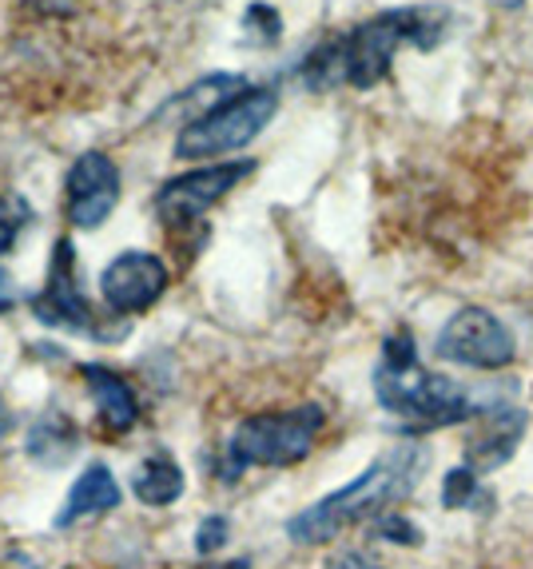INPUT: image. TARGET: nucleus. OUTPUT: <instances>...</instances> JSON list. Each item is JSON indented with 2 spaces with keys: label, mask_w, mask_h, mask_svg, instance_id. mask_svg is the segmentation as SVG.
Instances as JSON below:
<instances>
[{
  "label": "nucleus",
  "mask_w": 533,
  "mask_h": 569,
  "mask_svg": "<svg viewBox=\"0 0 533 569\" xmlns=\"http://www.w3.org/2000/svg\"><path fill=\"white\" fill-rule=\"evenodd\" d=\"M228 533H231V522L223 518V513H211V518H203L200 530H195V553H203V558L220 553L223 546H228Z\"/></svg>",
  "instance_id": "20"
},
{
  "label": "nucleus",
  "mask_w": 533,
  "mask_h": 569,
  "mask_svg": "<svg viewBox=\"0 0 533 569\" xmlns=\"http://www.w3.org/2000/svg\"><path fill=\"white\" fill-rule=\"evenodd\" d=\"M32 223V208L24 196H0V256H9L12 243L20 239V231Z\"/></svg>",
  "instance_id": "18"
},
{
  "label": "nucleus",
  "mask_w": 533,
  "mask_h": 569,
  "mask_svg": "<svg viewBox=\"0 0 533 569\" xmlns=\"http://www.w3.org/2000/svg\"><path fill=\"white\" fill-rule=\"evenodd\" d=\"M12 303H17V283H12V276L0 267V315L12 311Z\"/></svg>",
  "instance_id": "23"
},
{
  "label": "nucleus",
  "mask_w": 533,
  "mask_h": 569,
  "mask_svg": "<svg viewBox=\"0 0 533 569\" xmlns=\"http://www.w3.org/2000/svg\"><path fill=\"white\" fill-rule=\"evenodd\" d=\"M80 447V430L64 410H44L37 418V427L29 430V458L44 466H60L64 458H72Z\"/></svg>",
  "instance_id": "14"
},
{
  "label": "nucleus",
  "mask_w": 533,
  "mask_h": 569,
  "mask_svg": "<svg viewBox=\"0 0 533 569\" xmlns=\"http://www.w3.org/2000/svg\"><path fill=\"white\" fill-rule=\"evenodd\" d=\"M12 427H17V415H12V410L4 407V402H0V438L12 435Z\"/></svg>",
  "instance_id": "25"
},
{
  "label": "nucleus",
  "mask_w": 533,
  "mask_h": 569,
  "mask_svg": "<svg viewBox=\"0 0 533 569\" xmlns=\"http://www.w3.org/2000/svg\"><path fill=\"white\" fill-rule=\"evenodd\" d=\"M88 390H92V402L100 410V422H104L112 435H124L140 422V402H135V390L128 387L124 375L108 370L104 362H84L80 367Z\"/></svg>",
  "instance_id": "12"
},
{
  "label": "nucleus",
  "mask_w": 533,
  "mask_h": 569,
  "mask_svg": "<svg viewBox=\"0 0 533 569\" xmlns=\"http://www.w3.org/2000/svg\"><path fill=\"white\" fill-rule=\"evenodd\" d=\"M251 171H255V160L211 163V168L183 171V176H175V180H168L160 191H155L152 208L168 231L195 228V223H200L228 191H235L239 183L248 180Z\"/></svg>",
  "instance_id": "6"
},
{
  "label": "nucleus",
  "mask_w": 533,
  "mask_h": 569,
  "mask_svg": "<svg viewBox=\"0 0 533 569\" xmlns=\"http://www.w3.org/2000/svg\"><path fill=\"white\" fill-rule=\"evenodd\" d=\"M132 490L143 506H172L183 493V470L172 455L155 450L152 458H143L140 470L132 478Z\"/></svg>",
  "instance_id": "15"
},
{
  "label": "nucleus",
  "mask_w": 533,
  "mask_h": 569,
  "mask_svg": "<svg viewBox=\"0 0 533 569\" xmlns=\"http://www.w3.org/2000/svg\"><path fill=\"white\" fill-rule=\"evenodd\" d=\"M442 502H446L450 510H466V506H474V502H486V493L477 490V475L470 466L450 470L446 486H442Z\"/></svg>",
  "instance_id": "19"
},
{
  "label": "nucleus",
  "mask_w": 533,
  "mask_h": 569,
  "mask_svg": "<svg viewBox=\"0 0 533 569\" xmlns=\"http://www.w3.org/2000/svg\"><path fill=\"white\" fill-rule=\"evenodd\" d=\"M490 4H497V9H510V12H514V9H522L525 0H490Z\"/></svg>",
  "instance_id": "26"
},
{
  "label": "nucleus",
  "mask_w": 533,
  "mask_h": 569,
  "mask_svg": "<svg viewBox=\"0 0 533 569\" xmlns=\"http://www.w3.org/2000/svg\"><path fill=\"white\" fill-rule=\"evenodd\" d=\"M120 203V168L112 156L84 152L68 168V219L72 228H100Z\"/></svg>",
  "instance_id": "9"
},
{
  "label": "nucleus",
  "mask_w": 533,
  "mask_h": 569,
  "mask_svg": "<svg viewBox=\"0 0 533 569\" xmlns=\"http://www.w3.org/2000/svg\"><path fill=\"white\" fill-rule=\"evenodd\" d=\"M525 410L517 407H490L482 410V422H477V430L470 435L466 442V466L474 470V475H490V470H497L502 462H510V455L517 450V442H522L525 435Z\"/></svg>",
  "instance_id": "11"
},
{
  "label": "nucleus",
  "mask_w": 533,
  "mask_h": 569,
  "mask_svg": "<svg viewBox=\"0 0 533 569\" xmlns=\"http://www.w3.org/2000/svg\"><path fill=\"white\" fill-rule=\"evenodd\" d=\"M323 427H326V415H323V407H314V402L243 418L220 455V478L223 482H235L251 466L303 462Z\"/></svg>",
  "instance_id": "4"
},
{
  "label": "nucleus",
  "mask_w": 533,
  "mask_h": 569,
  "mask_svg": "<svg viewBox=\"0 0 533 569\" xmlns=\"http://www.w3.org/2000/svg\"><path fill=\"white\" fill-rule=\"evenodd\" d=\"M100 291L115 315H140L168 291V267L152 251H124L104 267Z\"/></svg>",
  "instance_id": "10"
},
{
  "label": "nucleus",
  "mask_w": 533,
  "mask_h": 569,
  "mask_svg": "<svg viewBox=\"0 0 533 569\" xmlns=\"http://www.w3.org/2000/svg\"><path fill=\"white\" fill-rule=\"evenodd\" d=\"M299 80H303L311 92H331V88L343 84V57H339V37L323 40L311 57L299 64Z\"/></svg>",
  "instance_id": "16"
},
{
  "label": "nucleus",
  "mask_w": 533,
  "mask_h": 569,
  "mask_svg": "<svg viewBox=\"0 0 533 569\" xmlns=\"http://www.w3.org/2000/svg\"><path fill=\"white\" fill-rule=\"evenodd\" d=\"M374 533L386 541H399V546H419L422 541V530L410 518L402 513H379V522H374Z\"/></svg>",
  "instance_id": "21"
},
{
  "label": "nucleus",
  "mask_w": 533,
  "mask_h": 569,
  "mask_svg": "<svg viewBox=\"0 0 533 569\" xmlns=\"http://www.w3.org/2000/svg\"><path fill=\"white\" fill-rule=\"evenodd\" d=\"M115 506H120V482H115V475L108 466L92 462L84 475L77 478V486L68 490V502H64V510L57 513V526L64 530V526H72V522H84V518H95V513L115 510Z\"/></svg>",
  "instance_id": "13"
},
{
  "label": "nucleus",
  "mask_w": 533,
  "mask_h": 569,
  "mask_svg": "<svg viewBox=\"0 0 533 569\" xmlns=\"http://www.w3.org/2000/svg\"><path fill=\"white\" fill-rule=\"evenodd\" d=\"M326 569H382V566L374 558H366V553L346 550V553H334V558L326 561Z\"/></svg>",
  "instance_id": "22"
},
{
  "label": "nucleus",
  "mask_w": 533,
  "mask_h": 569,
  "mask_svg": "<svg viewBox=\"0 0 533 569\" xmlns=\"http://www.w3.org/2000/svg\"><path fill=\"white\" fill-rule=\"evenodd\" d=\"M32 315L44 327L100 335L92 307H88V295L80 287V267H77V251H72V239H57V247H52L48 279L37 299H32Z\"/></svg>",
  "instance_id": "8"
},
{
  "label": "nucleus",
  "mask_w": 533,
  "mask_h": 569,
  "mask_svg": "<svg viewBox=\"0 0 533 569\" xmlns=\"http://www.w3.org/2000/svg\"><path fill=\"white\" fill-rule=\"evenodd\" d=\"M450 12L439 4H406V9H386L379 17L354 24L346 37H339V57H343V84L374 88L391 77V60L402 44H414L422 52L439 48L446 40Z\"/></svg>",
  "instance_id": "3"
},
{
  "label": "nucleus",
  "mask_w": 533,
  "mask_h": 569,
  "mask_svg": "<svg viewBox=\"0 0 533 569\" xmlns=\"http://www.w3.org/2000/svg\"><path fill=\"white\" fill-rule=\"evenodd\" d=\"M279 37H283V17H279V9H271V4H251L248 12H243V40L255 48H271L279 44Z\"/></svg>",
  "instance_id": "17"
},
{
  "label": "nucleus",
  "mask_w": 533,
  "mask_h": 569,
  "mask_svg": "<svg viewBox=\"0 0 533 569\" xmlns=\"http://www.w3.org/2000/svg\"><path fill=\"white\" fill-rule=\"evenodd\" d=\"M0 569H40V561H32L24 550H12L9 558L0 561Z\"/></svg>",
  "instance_id": "24"
},
{
  "label": "nucleus",
  "mask_w": 533,
  "mask_h": 569,
  "mask_svg": "<svg viewBox=\"0 0 533 569\" xmlns=\"http://www.w3.org/2000/svg\"><path fill=\"white\" fill-rule=\"evenodd\" d=\"M434 351H439V359L457 362V367L502 370L514 362V335L505 331L502 319L490 315L486 307H462L442 327Z\"/></svg>",
  "instance_id": "7"
},
{
  "label": "nucleus",
  "mask_w": 533,
  "mask_h": 569,
  "mask_svg": "<svg viewBox=\"0 0 533 569\" xmlns=\"http://www.w3.org/2000/svg\"><path fill=\"white\" fill-rule=\"evenodd\" d=\"M215 569H251V561L239 558V561H228V566H215Z\"/></svg>",
  "instance_id": "27"
},
{
  "label": "nucleus",
  "mask_w": 533,
  "mask_h": 569,
  "mask_svg": "<svg viewBox=\"0 0 533 569\" xmlns=\"http://www.w3.org/2000/svg\"><path fill=\"white\" fill-rule=\"evenodd\" d=\"M374 395L394 418L419 430L454 427V422H466L470 415H477L470 395L454 379L422 367L410 331H394L382 342V359L374 367Z\"/></svg>",
  "instance_id": "2"
},
{
  "label": "nucleus",
  "mask_w": 533,
  "mask_h": 569,
  "mask_svg": "<svg viewBox=\"0 0 533 569\" xmlns=\"http://www.w3.org/2000/svg\"><path fill=\"white\" fill-rule=\"evenodd\" d=\"M279 112L275 88H243L235 100L220 104L215 112L200 116L180 128L175 136V156L180 160H203V156H228L248 148L266 123Z\"/></svg>",
  "instance_id": "5"
},
{
  "label": "nucleus",
  "mask_w": 533,
  "mask_h": 569,
  "mask_svg": "<svg viewBox=\"0 0 533 569\" xmlns=\"http://www.w3.org/2000/svg\"><path fill=\"white\" fill-rule=\"evenodd\" d=\"M422 470H426V450L414 447V442H402V447L374 458L351 486L326 493V498H319L314 506H306L303 513H295V518L286 522V533H291V541H299V546L331 541L334 533H343L346 526L379 518V513H386V506L402 502V498L419 486Z\"/></svg>",
  "instance_id": "1"
}]
</instances>
